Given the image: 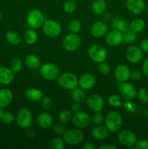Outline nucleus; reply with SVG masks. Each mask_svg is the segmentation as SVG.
<instances>
[{
	"label": "nucleus",
	"instance_id": "1",
	"mask_svg": "<svg viewBox=\"0 0 148 149\" xmlns=\"http://www.w3.org/2000/svg\"><path fill=\"white\" fill-rule=\"evenodd\" d=\"M104 126L110 132H118L123 125V119L118 112L111 111L106 114L104 119Z\"/></svg>",
	"mask_w": 148,
	"mask_h": 149
},
{
	"label": "nucleus",
	"instance_id": "2",
	"mask_svg": "<svg viewBox=\"0 0 148 149\" xmlns=\"http://www.w3.org/2000/svg\"><path fill=\"white\" fill-rule=\"evenodd\" d=\"M58 84L61 87L68 90H73L78 85V78L72 72H64L57 78Z\"/></svg>",
	"mask_w": 148,
	"mask_h": 149
},
{
	"label": "nucleus",
	"instance_id": "3",
	"mask_svg": "<svg viewBox=\"0 0 148 149\" xmlns=\"http://www.w3.org/2000/svg\"><path fill=\"white\" fill-rule=\"evenodd\" d=\"M84 138V135L79 128H73V129L65 130L62 135V138L66 144L69 146H77L81 143Z\"/></svg>",
	"mask_w": 148,
	"mask_h": 149
},
{
	"label": "nucleus",
	"instance_id": "4",
	"mask_svg": "<svg viewBox=\"0 0 148 149\" xmlns=\"http://www.w3.org/2000/svg\"><path fill=\"white\" fill-rule=\"evenodd\" d=\"M45 21L43 13L38 9L31 10L26 16V22L30 29H37L42 27Z\"/></svg>",
	"mask_w": 148,
	"mask_h": 149
},
{
	"label": "nucleus",
	"instance_id": "5",
	"mask_svg": "<svg viewBox=\"0 0 148 149\" xmlns=\"http://www.w3.org/2000/svg\"><path fill=\"white\" fill-rule=\"evenodd\" d=\"M88 55L90 59L97 63L105 61L107 56V52L105 48L100 45H91L88 48Z\"/></svg>",
	"mask_w": 148,
	"mask_h": 149
},
{
	"label": "nucleus",
	"instance_id": "6",
	"mask_svg": "<svg viewBox=\"0 0 148 149\" xmlns=\"http://www.w3.org/2000/svg\"><path fill=\"white\" fill-rule=\"evenodd\" d=\"M40 74L42 78L47 81H54L59 75V70L55 64L46 63L40 67Z\"/></svg>",
	"mask_w": 148,
	"mask_h": 149
},
{
	"label": "nucleus",
	"instance_id": "7",
	"mask_svg": "<svg viewBox=\"0 0 148 149\" xmlns=\"http://www.w3.org/2000/svg\"><path fill=\"white\" fill-rule=\"evenodd\" d=\"M42 27H43L44 33L48 37H57L62 32L61 25L57 21H56L55 20H52V19L45 20Z\"/></svg>",
	"mask_w": 148,
	"mask_h": 149
},
{
	"label": "nucleus",
	"instance_id": "8",
	"mask_svg": "<svg viewBox=\"0 0 148 149\" xmlns=\"http://www.w3.org/2000/svg\"><path fill=\"white\" fill-rule=\"evenodd\" d=\"M81 44V37L77 33H68L62 39V47L68 52H74L77 50Z\"/></svg>",
	"mask_w": 148,
	"mask_h": 149
},
{
	"label": "nucleus",
	"instance_id": "9",
	"mask_svg": "<svg viewBox=\"0 0 148 149\" xmlns=\"http://www.w3.org/2000/svg\"><path fill=\"white\" fill-rule=\"evenodd\" d=\"M33 121V114L28 109H22L17 113L16 122L17 125L22 129H27L32 125Z\"/></svg>",
	"mask_w": 148,
	"mask_h": 149
},
{
	"label": "nucleus",
	"instance_id": "10",
	"mask_svg": "<svg viewBox=\"0 0 148 149\" xmlns=\"http://www.w3.org/2000/svg\"><path fill=\"white\" fill-rule=\"evenodd\" d=\"M117 139L120 145L128 147L129 148L134 147L135 143L137 141L136 135L132 131L129 130L120 131L118 135Z\"/></svg>",
	"mask_w": 148,
	"mask_h": 149
},
{
	"label": "nucleus",
	"instance_id": "11",
	"mask_svg": "<svg viewBox=\"0 0 148 149\" xmlns=\"http://www.w3.org/2000/svg\"><path fill=\"white\" fill-rule=\"evenodd\" d=\"M86 105L89 110L96 112H101L104 108V103L102 97L97 94L90 95L86 98Z\"/></svg>",
	"mask_w": 148,
	"mask_h": 149
},
{
	"label": "nucleus",
	"instance_id": "12",
	"mask_svg": "<svg viewBox=\"0 0 148 149\" xmlns=\"http://www.w3.org/2000/svg\"><path fill=\"white\" fill-rule=\"evenodd\" d=\"M73 123L79 129H84V128L88 127L91 123V117L87 113L84 111L75 112L73 116Z\"/></svg>",
	"mask_w": 148,
	"mask_h": 149
},
{
	"label": "nucleus",
	"instance_id": "13",
	"mask_svg": "<svg viewBox=\"0 0 148 149\" xmlns=\"http://www.w3.org/2000/svg\"><path fill=\"white\" fill-rule=\"evenodd\" d=\"M118 91L120 96L129 100H133L137 95V90L133 84L128 81L122 82L118 87Z\"/></svg>",
	"mask_w": 148,
	"mask_h": 149
},
{
	"label": "nucleus",
	"instance_id": "14",
	"mask_svg": "<svg viewBox=\"0 0 148 149\" xmlns=\"http://www.w3.org/2000/svg\"><path fill=\"white\" fill-rule=\"evenodd\" d=\"M126 58L131 63H138L143 58V52L140 47L132 45L126 49Z\"/></svg>",
	"mask_w": 148,
	"mask_h": 149
},
{
	"label": "nucleus",
	"instance_id": "15",
	"mask_svg": "<svg viewBox=\"0 0 148 149\" xmlns=\"http://www.w3.org/2000/svg\"><path fill=\"white\" fill-rule=\"evenodd\" d=\"M123 42V33L118 30L113 29L106 34L105 42L110 47H118Z\"/></svg>",
	"mask_w": 148,
	"mask_h": 149
},
{
	"label": "nucleus",
	"instance_id": "16",
	"mask_svg": "<svg viewBox=\"0 0 148 149\" xmlns=\"http://www.w3.org/2000/svg\"><path fill=\"white\" fill-rule=\"evenodd\" d=\"M126 6L129 12L134 15H139L146 10L144 0H126Z\"/></svg>",
	"mask_w": 148,
	"mask_h": 149
},
{
	"label": "nucleus",
	"instance_id": "17",
	"mask_svg": "<svg viewBox=\"0 0 148 149\" xmlns=\"http://www.w3.org/2000/svg\"><path fill=\"white\" fill-rule=\"evenodd\" d=\"M131 72L129 67L125 64H120L117 65L115 69V78L119 82H126L131 79Z\"/></svg>",
	"mask_w": 148,
	"mask_h": 149
},
{
	"label": "nucleus",
	"instance_id": "18",
	"mask_svg": "<svg viewBox=\"0 0 148 149\" xmlns=\"http://www.w3.org/2000/svg\"><path fill=\"white\" fill-rule=\"evenodd\" d=\"M96 79L94 75L89 73L82 74L78 78V86L84 90H88L93 88L95 85Z\"/></svg>",
	"mask_w": 148,
	"mask_h": 149
},
{
	"label": "nucleus",
	"instance_id": "19",
	"mask_svg": "<svg viewBox=\"0 0 148 149\" xmlns=\"http://www.w3.org/2000/svg\"><path fill=\"white\" fill-rule=\"evenodd\" d=\"M108 32V26L104 21H97L91 27V33L96 38H102Z\"/></svg>",
	"mask_w": 148,
	"mask_h": 149
},
{
	"label": "nucleus",
	"instance_id": "20",
	"mask_svg": "<svg viewBox=\"0 0 148 149\" xmlns=\"http://www.w3.org/2000/svg\"><path fill=\"white\" fill-rule=\"evenodd\" d=\"M38 125L42 129H49L52 126L53 119L51 114L46 111L39 113L36 119Z\"/></svg>",
	"mask_w": 148,
	"mask_h": 149
},
{
	"label": "nucleus",
	"instance_id": "21",
	"mask_svg": "<svg viewBox=\"0 0 148 149\" xmlns=\"http://www.w3.org/2000/svg\"><path fill=\"white\" fill-rule=\"evenodd\" d=\"M15 73L5 66H0V84L8 85L11 84L15 78Z\"/></svg>",
	"mask_w": 148,
	"mask_h": 149
},
{
	"label": "nucleus",
	"instance_id": "22",
	"mask_svg": "<svg viewBox=\"0 0 148 149\" xmlns=\"http://www.w3.org/2000/svg\"><path fill=\"white\" fill-rule=\"evenodd\" d=\"M110 131L107 129L105 126L96 125L91 130V135L93 138L97 141H104L109 137Z\"/></svg>",
	"mask_w": 148,
	"mask_h": 149
},
{
	"label": "nucleus",
	"instance_id": "23",
	"mask_svg": "<svg viewBox=\"0 0 148 149\" xmlns=\"http://www.w3.org/2000/svg\"><path fill=\"white\" fill-rule=\"evenodd\" d=\"M13 95L11 90L7 88L0 90V107L5 108L11 103Z\"/></svg>",
	"mask_w": 148,
	"mask_h": 149
},
{
	"label": "nucleus",
	"instance_id": "24",
	"mask_svg": "<svg viewBox=\"0 0 148 149\" xmlns=\"http://www.w3.org/2000/svg\"><path fill=\"white\" fill-rule=\"evenodd\" d=\"M25 64L29 69L36 70L41 67V61L36 55L30 54L25 58Z\"/></svg>",
	"mask_w": 148,
	"mask_h": 149
},
{
	"label": "nucleus",
	"instance_id": "25",
	"mask_svg": "<svg viewBox=\"0 0 148 149\" xmlns=\"http://www.w3.org/2000/svg\"><path fill=\"white\" fill-rule=\"evenodd\" d=\"M71 97L75 103H80V104L84 103L87 98L86 93L81 87H75V89H73L71 93Z\"/></svg>",
	"mask_w": 148,
	"mask_h": 149
},
{
	"label": "nucleus",
	"instance_id": "26",
	"mask_svg": "<svg viewBox=\"0 0 148 149\" xmlns=\"http://www.w3.org/2000/svg\"><path fill=\"white\" fill-rule=\"evenodd\" d=\"M43 96V93L39 89L31 87L26 91V97L32 102L40 101Z\"/></svg>",
	"mask_w": 148,
	"mask_h": 149
},
{
	"label": "nucleus",
	"instance_id": "27",
	"mask_svg": "<svg viewBox=\"0 0 148 149\" xmlns=\"http://www.w3.org/2000/svg\"><path fill=\"white\" fill-rule=\"evenodd\" d=\"M91 7L96 15H103L107 10V2L105 0H94Z\"/></svg>",
	"mask_w": 148,
	"mask_h": 149
},
{
	"label": "nucleus",
	"instance_id": "28",
	"mask_svg": "<svg viewBox=\"0 0 148 149\" xmlns=\"http://www.w3.org/2000/svg\"><path fill=\"white\" fill-rule=\"evenodd\" d=\"M111 27L113 29L118 30L123 33L129 29V23L123 19L115 18L112 20Z\"/></svg>",
	"mask_w": 148,
	"mask_h": 149
},
{
	"label": "nucleus",
	"instance_id": "29",
	"mask_svg": "<svg viewBox=\"0 0 148 149\" xmlns=\"http://www.w3.org/2000/svg\"><path fill=\"white\" fill-rule=\"evenodd\" d=\"M6 40L12 45H18L22 42V36L15 31H9L5 35Z\"/></svg>",
	"mask_w": 148,
	"mask_h": 149
},
{
	"label": "nucleus",
	"instance_id": "30",
	"mask_svg": "<svg viewBox=\"0 0 148 149\" xmlns=\"http://www.w3.org/2000/svg\"><path fill=\"white\" fill-rule=\"evenodd\" d=\"M145 28V22L142 18H136L129 23V29L135 33L142 31Z\"/></svg>",
	"mask_w": 148,
	"mask_h": 149
},
{
	"label": "nucleus",
	"instance_id": "31",
	"mask_svg": "<svg viewBox=\"0 0 148 149\" xmlns=\"http://www.w3.org/2000/svg\"><path fill=\"white\" fill-rule=\"evenodd\" d=\"M39 36L36 31L33 29H28L24 33V40L28 45H33L37 42Z\"/></svg>",
	"mask_w": 148,
	"mask_h": 149
},
{
	"label": "nucleus",
	"instance_id": "32",
	"mask_svg": "<svg viewBox=\"0 0 148 149\" xmlns=\"http://www.w3.org/2000/svg\"><path fill=\"white\" fill-rule=\"evenodd\" d=\"M73 116V114L71 111L64 110L59 113L58 119H59V122L61 123L64 124V125H66V124L69 123L72 120Z\"/></svg>",
	"mask_w": 148,
	"mask_h": 149
},
{
	"label": "nucleus",
	"instance_id": "33",
	"mask_svg": "<svg viewBox=\"0 0 148 149\" xmlns=\"http://www.w3.org/2000/svg\"><path fill=\"white\" fill-rule=\"evenodd\" d=\"M23 63L21 59L17 58H13L10 62V68L15 74L19 73L22 69H23Z\"/></svg>",
	"mask_w": 148,
	"mask_h": 149
},
{
	"label": "nucleus",
	"instance_id": "34",
	"mask_svg": "<svg viewBox=\"0 0 148 149\" xmlns=\"http://www.w3.org/2000/svg\"><path fill=\"white\" fill-rule=\"evenodd\" d=\"M49 147L52 149H64L65 147V143L63 138L60 137H56L51 141Z\"/></svg>",
	"mask_w": 148,
	"mask_h": 149
},
{
	"label": "nucleus",
	"instance_id": "35",
	"mask_svg": "<svg viewBox=\"0 0 148 149\" xmlns=\"http://www.w3.org/2000/svg\"><path fill=\"white\" fill-rule=\"evenodd\" d=\"M137 33L132 31L130 29L123 32V42L126 44H132L137 39Z\"/></svg>",
	"mask_w": 148,
	"mask_h": 149
},
{
	"label": "nucleus",
	"instance_id": "36",
	"mask_svg": "<svg viewBox=\"0 0 148 149\" xmlns=\"http://www.w3.org/2000/svg\"><path fill=\"white\" fill-rule=\"evenodd\" d=\"M81 29V23L80 20L77 19H73L68 23V30L71 33H78Z\"/></svg>",
	"mask_w": 148,
	"mask_h": 149
},
{
	"label": "nucleus",
	"instance_id": "37",
	"mask_svg": "<svg viewBox=\"0 0 148 149\" xmlns=\"http://www.w3.org/2000/svg\"><path fill=\"white\" fill-rule=\"evenodd\" d=\"M108 103L113 107H121L123 106L121 97L118 95H112L108 98Z\"/></svg>",
	"mask_w": 148,
	"mask_h": 149
},
{
	"label": "nucleus",
	"instance_id": "38",
	"mask_svg": "<svg viewBox=\"0 0 148 149\" xmlns=\"http://www.w3.org/2000/svg\"><path fill=\"white\" fill-rule=\"evenodd\" d=\"M76 9V4L75 1L73 0H67L63 4V10L66 13L71 14L75 12Z\"/></svg>",
	"mask_w": 148,
	"mask_h": 149
},
{
	"label": "nucleus",
	"instance_id": "39",
	"mask_svg": "<svg viewBox=\"0 0 148 149\" xmlns=\"http://www.w3.org/2000/svg\"><path fill=\"white\" fill-rule=\"evenodd\" d=\"M15 120V116L10 111H3L1 116V121L6 125H10Z\"/></svg>",
	"mask_w": 148,
	"mask_h": 149
},
{
	"label": "nucleus",
	"instance_id": "40",
	"mask_svg": "<svg viewBox=\"0 0 148 149\" xmlns=\"http://www.w3.org/2000/svg\"><path fill=\"white\" fill-rule=\"evenodd\" d=\"M138 99L144 103H148V90L146 88L139 89L137 92Z\"/></svg>",
	"mask_w": 148,
	"mask_h": 149
},
{
	"label": "nucleus",
	"instance_id": "41",
	"mask_svg": "<svg viewBox=\"0 0 148 149\" xmlns=\"http://www.w3.org/2000/svg\"><path fill=\"white\" fill-rule=\"evenodd\" d=\"M104 116L101 112H96L91 116V123L94 125H100L104 122Z\"/></svg>",
	"mask_w": 148,
	"mask_h": 149
},
{
	"label": "nucleus",
	"instance_id": "42",
	"mask_svg": "<svg viewBox=\"0 0 148 149\" xmlns=\"http://www.w3.org/2000/svg\"><path fill=\"white\" fill-rule=\"evenodd\" d=\"M98 64V70L102 75L107 76L110 74V66L107 63H106L105 61H103V62L100 63Z\"/></svg>",
	"mask_w": 148,
	"mask_h": 149
},
{
	"label": "nucleus",
	"instance_id": "43",
	"mask_svg": "<svg viewBox=\"0 0 148 149\" xmlns=\"http://www.w3.org/2000/svg\"><path fill=\"white\" fill-rule=\"evenodd\" d=\"M41 101V106L44 111H49L52 108V100L49 96H43Z\"/></svg>",
	"mask_w": 148,
	"mask_h": 149
},
{
	"label": "nucleus",
	"instance_id": "44",
	"mask_svg": "<svg viewBox=\"0 0 148 149\" xmlns=\"http://www.w3.org/2000/svg\"><path fill=\"white\" fill-rule=\"evenodd\" d=\"M52 130H53V132L55 135H57V136H60V135H63L66 130H65V127L64 124L60 122V123L55 124L53 127H52Z\"/></svg>",
	"mask_w": 148,
	"mask_h": 149
},
{
	"label": "nucleus",
	"instance_id": "45",
	"mask_svg": "<svg viewBox=\"0 0 148 149\" xmlns=\"http://www.w3.org/2000/svg\"><path fill=\"white\" fill-rule=\"evenodd\" d=\"M136 149H148V141L147 140H139L136 141L134 145Z\"/></svg>",
	"mask_w": 148,
	"mask_h": 149
},
{
	"label": "nucleus",
	"instance_id": "46",
	"mask_svg": "<svg viewBox=\"0 0 148 149\" xmlns=\"http://www.w3.org/2000/svg\"><path fill=\"white\" fill-rule=\"evenodd\" d=\"M125 109H126L127 111L130 112H134L136 111V105L133 103V102H126V103H124L123 105Z\"/></svg>",
	"mask_w": 148,
	"mask_h": 149
},
{
	"label": "nucleus",
	"instance_id": "47",
	"mask_svg": "<svg viewBox=\"0 0 148 149\" xmlns=\"http://www.w3.org/2000/svg\"><path fill=\"white\" fill-rule=\"evenodd\" d=\"M141 78H142V74L138 70H134L131 72V79L133 81H139Z\"/></svg>",
	"mask_w": 148,
	"mask_h": 149
},
{
	"label": "nucleus",
	"instance_id": "48",
	"mask_svg": "<svg viewBox=\"0 0 148 149\" xmlns=\"http://www.w3.org/2000/svg\"><path fill=\"white\" fill-rule=\"evenodd\" d=\"M140 48L143 52L148 53V38L143 39L140 43Z\"/></svg>",
	"mask_w": 148,
	"mask_h": 149
},
{
	"label": "nucleus",
	"instance_id": "49",
	"mask_svg": "<svg viewBox=\"0 0 148 149\" xmlns=\"http://www.w3.org/2000/svg\"><path fill=\"white\" fill-rule=\"evenodd\" d=\"M26 135H27L29 138H30V139H33V138H36V131H35L34 129H33V128H30V127L27 128V131H26Z\"/></svg>",
	"mask_w": 148,
	"mask_h": 149
},
{
	"label": "nucleus",
	"instance_id": "50",
	"mask_svg": "<svg viewBox=\"0 0 148 149\" xmlns=\"http://www.w3.org/2000/svg\"><path fill=\"white\" fill-rule=\"evenodd\" d=\"M142 71L143 74L148 77V58L145 60L142 64Z\"/></svg>",
	"mask_w": 148,
	"mask_h": 149
},
{
	"label": "nucleus",
	"instance_id": "51",
	"mask_svg": "<svg viewBox=\"0 0 148 149\" xmlns=\"http://www.w3.org/2000/svg\"><path fill=\"white\" fill-rule=\"evenodd\" d=\"M83 148L84 149H95L96 146L93 143L91 142H86L84 144L83 146Z\"/></svg>",
	"mask_w": 148,
	"mask_h": 149
},
{
	"label": "nucleus",
	"instance_id": "52",
	"mask_svg": "<svg viewBox=\"0 0 148 149\" xmlns=\"http://www.w3.org/2000/svg\"><path fill=\"white\" fill-rule=\"evenodd\" d=\"M72 111L75 112H78L81 111V104L78 103H75L72 105Z\"/></svg>",
	"mask_w": 148,
	"mask_h": 149
},
{
	"label": "nucleus",
	"instance_id": "53",
	"mask_svg": "<svg viewBox=\"0 0 148 149\" xmlns=\"http://www.w3.org/2000/svg\"><path fill=\"white\" fill-rule=\"evenodd\" d=\"M100 149H116L117 147L113 145H110V144H105V145H102L100 146Z\"/></svg>",
	"mask_w": 148,
	"mask_h": 149
},
{
	"label": "nucleus",
	"instance_id": "54",
	"mask_svg": "<svg viewBox=\"0 0 148 149\" xmlns=\"http://www.w3.org/2000/svg\"><path fill=\"white\" fill-rule=\"evenodd\" d=\"M104 15H103V18H104V21H106V20H108L110 19V13H107V14H103Z\"/></svg>",
	"mask_w": 148,
	"mask_h": 149
},
{
	"label": "nucleus",
	"instance_id": "55",
	"mask_svg": "<svg viewBox=\"0 0 148 149\" xmlns=\"http://www.w3.org/2000/svg\"><path fill=\"white\" fill-rule=\"evenodd\" d=\"M2 113H3L2 108L0 107V121H1V114H2Z\"/></svg>",
	"mask_w": 148,
	"mask_h": 149
},
{
	"label": "nucleus",
	"instance_id": "56",
	"mask_svg": "<svg viewBox=\"0 0 148 149\" xmlns=\"http://www.w3.org/2000/svg\"><path fill=\"white\" fill-rule=\"evenodd\" d=\"M145 116H147V117L148 118V109H147V110L146 111H145Z\"/></svg>",
	"mask_w": 148,
	"mask_h": 149
},
{
	"label": "nucleus",
	"instance_id": "57",
	"mask_svg": "<svg viewBox=\"0 0 148 149\" xmlns=\"http://www.w3.org/2000/svg\"><path fill=\"white\" fill-rule=\"evenodd\" d=\"M1 19H2V14H1V13H0V21H1Z\"/></svg>",
	"mask_w": 148,
	"mask_h": 149
},
{
	"label": "nucleus",
	"instance_id": "58",
	"mask_svg": "<svg viewBox=\"0 0 148 149\" xmlns=\"http://www.w3.org/2000/svg\"><path fill=\"white\" fill-rule=\"evenodd\" d=\"M147 12H148V2H147Z\"/></svg>",
	"mask_w": 148,
	"mask_h": 149
},
{
	"label": "nucleus",
	"instance_id": "59",
	"mask_svg": "<svg viewBox=\"0 0 148 149\" xmlns=\"http://www.w3.org/2000/svg\"><path fill=\"white\" fill-rule=\"evenodd\" d=\"M73 1H78V0H73Z\"/></svg>",
	"mask_w": 148,
	"mask_h": 149
}]
</instances>
